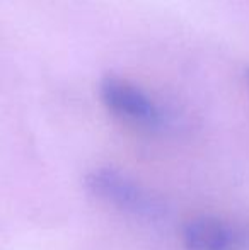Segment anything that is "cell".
<instances>
[{
	"label": "cell",
	"mask_w": 249,
	"mask_h": 250,
	"mask_svg": "<svg viewBox=\"0 0 249 250\" xmlns=\"http://www.w3.org/2000/svg\"><path fill=\"white\" fill-rule=\"evenodd\" d=\"M104 105L114 116L142 128L156 129L162 126L164 112L142 89L114 75H106L99 83Z\"/></svg>",
	"instance_id": "obj_2"
},
{
	"label": "cell",
	"mask_w": 249,
	"mask_h": 250,
	"mask_svg": "<svg viewBox=\"0 0 249 250\" xmlns=\"http://www.w3.org/2000/svg\"><path fill=\"white\" fill-rule=\"evenodd\" d=\"M84 186L94 198L136 218L156 220L164 214L162 201L114 168L103 167L89 172L84 177Z\"/></svg>",
	"instance_id": "obj_1"
},
{
	"label": "cell",
	"mask_w": 249,
	"mask_h": 250,
	"mask_svg": "<svg viewBox=\"0 0 249 250\" xmlns=\"http://www.w3.org/2000/svg\"><path fill=\"white\" fill-rule=\"evenodd\" d=\"M246 79H248V85H249V70L246 72Z\"/></svg>",
	"instance_id": "obj_4"
},
{
	"label": "cell",
	"mask_w": 249,
	"mask_h": 250,
	"mask_svg": "<svg viewBox=\"0 0 249 250\" xmlns=\"http://www.w3.org/2000/svg\"><path fill=\"white\" fill-rule=\"evenodd\" d=\"M244 242V235L229 223L213 216H198L188 221L183 230L186 250H236Z\"/></svg>",
	"instance_id": "obj_3"
}]
</instances>
